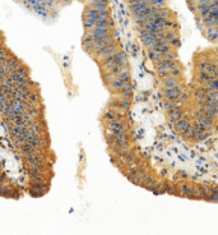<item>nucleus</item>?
Listing matches in <instances>:
<instances>
[{
	"label": "nucleus",
	"mask_w": 218,
	"mask_h": 235,
	"mask_svg": "<svg viewBox=\"0 0 218 235\" xmlns=\"http://www.w3.org/2000/svg\"><path fill=\"white\" fill-rule=\"evenodd\" d=\"M203 32L218 30V0H186Z\"/></svg>",
	"instance_id": "obj_2"
},
{
	"label": "nucleus",
	"mask_w": 218,
	"mask_h": 235,
	"mask_svg": "<svg viewBox=\"0 0 218 235\" xmlns=\"http://www.w3.org/2000/svg\"><path fill=\"white\" fill-rule=\"evenodd\" d=\"M140 36L165 39L166 32H177V19L167 0H126Z\"/></svg>",
	"instance_id": "obj_1"
}]
</instances>
